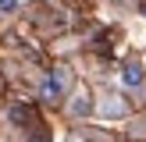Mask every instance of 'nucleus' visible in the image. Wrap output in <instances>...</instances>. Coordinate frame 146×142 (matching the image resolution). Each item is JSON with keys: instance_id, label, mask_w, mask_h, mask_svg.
<instances>
[{"instance_id": "nucleus-1", "label": "nucleus", "mask_w": 146, "mask_h": 142, "mask_svg": "<svg viewBox=\"0 0 146 142\" xmlns=\"http://www.w3.org/2000/svg\"><path fill=\"white\" fill-rule=\"evenodd\" d=\"M64 89H68V71H64V68H54L39 82V99H43V103H61V99H64Z\"/></svg>"}, {"instance_id": "nucleus-2", "label": "nucleus", "mask_w": 146, "mask_h": 142, "mask_svg": "<svg viewBox=\"0 0 146 142\" xmlns=\"http://www.w3.org/2000/svg\"><path fill=\"white\" fill-rule=\"evenodd\" d=\"M121 82H125L128 85V89H139V85H143V68H139V64H125V68H121Z\"/></svg>"}, {"instance_id": "nucleus-3", "label": "nucleus", "mask_w": 146, "mask_h": 142, "mask_svg": "<svg viewBox=\"0 0 146 142\" xmlns=\"http://www.w3.org/2000/svg\"><path fill=\"white\" fill-rule=\"evenodd\" d=\"M89 110H93V103H89V96L82 92V96L71 103V114H75V117H82V114H89Z\"/></svg>"}, {"instance_id": "nucleus-4", "label": "nucleus", "mask_w": 146, "mask_h": 142, "mask_svg": "<svg viewBox=\"0 0 146 142\" xmlns=\"http://www.w3.org/2000/svg\"><path fill=\"white\" fill-rule=\"evenodd\" d=\"M29 117H32V110H29V106H11V121H18V124H25Z\"/></svg>"}, {"instance_id": "nucleus-5", "label": "nucleus", "mask_w": 146, "mask_h": 142, "mask_svg": "<svg viewBox=\"0 0 146 142\" xmlns=\"http://www.w3.org/2000/svg\"><path fill=\"white\" fill-rule=\"evenodd\" d=\"M14 7H18V0H0V14H11Z\"/></svg>"}, {"instance_id": "nucleus-6", "label": "nucleus", "mask_w": 146, "mask_h": 142, "mask_svg": "<svg viewBox=\"0 0 146 142\" xmlns=\"http://www.w3.org/2000/svg\"><path fill=\"white\" fill-rule=\"evenodd\" d=\"M32 142H46V135H36V139H32Z\"/></svg>"}]
</instances>
